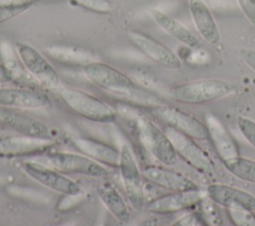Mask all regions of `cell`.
I'll list each match as a JSON object with an SVG mask.
<instances>
[{"instance_id":"cell-1","label":"cell","mask_w":255,"mask_h":226,"mask_svg":"<svg viewBox=\"0 0 255 226\" xmlns=\"http://www.w3.org/2000/svg\"><path fill=\"white\" fill-rule=\"evenodd\" d=\"M236 90L230 82L209 79L197 80L174 86L169 89L168 96L175 102L186 105H198L220 100Z\"/></svg>"},{"instance_id":"cell-2","label":"cell","mask_w":255,"mask_h":226,"mask_svg":"<svg viewBox=\"0 0 255 226\" xmlns=\"http://www.w3.org/2000/svg\"><path fill=\"white\" fill-rule=\"evenodd\" d=\"M63 103L77 114L98 123H113L117 119L114 110L101 99L74 88H60Z\"/></svg>"},{"instance_id":"cell-3","label":"cell","mask_w":255,"mask_h":226,"mask_svg":"<svg viewBox=\"0 0 255 226\" xmlns=\"http://www.w3.org/2000/svg\"><path fill=\"white\" fill-rule=\"evenodd\" d=\"M127 199L130 207L140 211L144 205V192L141 170L128 144L124 143L120 149L119 167Z\"/></svg>"},{"instance_id":"cell-4","label":"cell","mask_w":255,"mask_h":226,"mask_svg":"<svg viewBox=\"0 0 255 226\" xmlns=\"http://www.w3.org/2000/svg\"><path fill=\"white\" fill-rule=\"evenodd\" d=\"M164 132L171 141L177 155L188 165L202 174L213 175L215 173V166L212 159L194 141V138L169 125L165 126Z\"/></svg>"},{"instance_id":"cell-5","label":"cell","mask_w":255,"mask_h":226,"mask_svg":"<svg viewBox=\"0 0 255 226\" xmlns=\"http://www.w3.org/2000/svg\"><path fill=\"white\" fill-rule=\"evenodd\" d=\"M83 73L92 83L106 91L130 94L136 89L135 84L128 75L103 62L93 61L84 65Z\"/></svg>"},{"instance_id":"cell-6","label":"cell","mask_w":255,"mask_h":226,"mask_svg":"<svg viewBox=\"0 0 255 226\" xmlns=\"http://www.w3.org/2000/svg\"><path fill=\"white\" fill-rule=\"evenodd\" d=\"M46 158L61 172L74 173L89 177L101 178L109 174V169L102 163L83 153L69 151H48Z\"/></svg>"},{"instance_id":"cell-7","label":"cell","mask_w":255,"mask_h":226,"mask_svg":"<svg viewBox=\"0 0 255 226\" xmlns=\"http://www.w3.org/2000/svg\"><path fill=\"white\" fill-rule=\"evenodd\" d=\"M137 128L144 147L157 161L167 166L175 164L178 155L164 130L147 118H139Z\"/></svg>"},{"instance_id":"cell-8","label":"cell","mask_w":255,"mask_h":226,"mask_svg":"<svg viewBox=\"0 0 255 226\" xmlns=\"http://www.w3.org/2000/svg\"><path fill=\"white\" fill-rule=\"evenodd\" d=\"M16 51L24 68L40 84L52 90H59L61 88V81L58 73L39 51L25 43H18Z\"/></svg>"},{"instance_id":"cell-9","label":"cell","mask_w":255,"mask_h":226,"mask_svg":"<svg viewBox=\"0 0 255 226\" xmlns=\"http://www.w3.org/2000/svg\"><path fill=\"white\" fill-rule=\"evenodd\" d=\"M22 170L32 179L41 185L67 196H77L82 192L79 183L68 176L48 166L34 161H24L21 163Z\"/></svg>"},{"instance_id":"cell-10","label":"cell","mask_w":255,"mask_h":226,"mask_svg":"<svg viewBox=\"0 0 255 226\" xmlns=\"http://www.w3.org/2000/svg\"><path fill=\"white\" fill-rule=\"evenodd\" d=\"M0 122L21 135L54 140V133L46 122L15 109L0 107Z\"/></svg>"},{"instance_id":"cell-11","label":"cell","mask_w":255,"mask_h":226,"mask_svg":"<svg viewBox=\"0 0 255 226\" xmlns=\"http://www.w3.org/2000/svg\"><path fill=\"white\" fill-rule=\"evenodd\" d=\"M153 113L166 125H169L194 139H208V131L205 123H202L190 113L168 106H159L155 108Z\"/></svg>"},{"instance_id":"cell-12","label":"cell","mask_w":255,"mask_h":226,"mask_svg":"<svg viewBox=\"0 0 255 226\" xmlns=\"http://www.w3.org/2000/svg\"><path fill=\"white\" fill-rule=\"evenodd\" d=\"M128 38L140 53L157 64L173 70L181 67V61L178 56L152 37L138 31H130L128 33Z\"/></svg>"},{"instance_id":"cell-13","label":"cell","mask_w":255,"mask_h":226,"mask_svg":"<svg viewBox=\"0 0 255 226\" xmlns=\"http://www.w3.org/2000/svg\"><path fill=\"white\" fill-rule=\"evenodd\" d=\"M206 196V191L199 188L185 191H172L150 201L147 205V210L156 214L175 213L199 205Z\"/></svg>"},{"instance_id":"cell-14","label":"cell","mask_w":255,"mask_h":226,"mask_svg":"<svg viewBox=\"0 0 255 226\" xmlns=\"http://www.w3.org/2000/svg\"><path fill=\"white\" fill-rule=\"evenodd\" d=\"M51 106L50 98L37 90L28 88L0 87V107L8 109H43Z\"/></svg>"},{"instance_id":"cell-15","label":"cell","mask_w":255,"mask_h":226,"mask_svg":"<svg viewBox=\"0 0 255 226\" xmlns=\"http://www.w3.org/2000/svg\"><path fill=\"white\" fill-rule=\"evenodd\" d=\"M140 170L142 176L149 182L170 192L198 189V186L188 176L161 165L146 164Z\"/></svg>"},{"instance_id":"cell-16","label":"cell","mask_w":255,"mask_h":226,"mask_svg":"<svg viewBox=\"0 0 255 226\" xmlns=\"http://www.w3.org/2000/svg\"><path fill=\"white\" fill-rule=\"evenodd\" d=\"M205 126L208 131V139L222 162L229 161L240 155L234 138L215 114H205Z\"/></svg>"},{"instance_id":"cell-17","label":"cell","mask_w":255,"mask_h":226,"mask_svg":"<svg viewBox=\"0 0 255 226\" xmlns=\"http://www.w3.org/2000/svg\"><path fill=\"white\" fill-rule=\"evenodd\" d=\"M205 191L210 200L225 209L242 208L255 211V196L247 191L222 183L209 184Z\"/></svg>"},{"instance_id":"cell-18","label":"cell","mask_w":255,"mask_h":226,"mask_svg":"<svg viewBox=\"0 0 255 226\" xmlns=\"http://www.w3.org/2000/svg\"><path fill=\"white\" fill-rule=\"evenodd\" d=\"M52 147V140L34 138L21 134L0 139V155L8 157L40 154L50 151Z\"/></svg>"},{"instance_id":"cell-19","label":"cell","mask_w":255,"mask_h":226,"mask_svg":"<svg viewBox=\"0 0 255 226\" xmlns=\"http://www.w3.org/2000/svg\"><path fill=\"white\" fill-rule=\"evenodd\" d=\"M192 22L201 38L209 44H217L220 32L217 23L204 0H188Z\"/></svg>"},{"instance_id":"cell-20","label":"cell","mask_w":255,"mask_h":226,"mask_svg":"<svg viewBox=\"0 0 255 226\" xmlns=\"http://www.w3.org/2000/svg\"><path fill=\"white\" fill-rule=\"evenodd\" d=\"M72 143L81 153L102 163L103 165L119 167L120 150L113 145L86 137H76L72 139Z\"/></svg>"},{"instance_id":"cell-21","label":"cell","mask_w":255,"mask_h":226,"mask_svg":"<svg viewBox=\"0 0 255 226\" xmlns=\"http://www.w3.org/2000/svg\"><path fill=\"white\" fill-rule=\"evenodd\" d=\"M151 15L155 23L173 39L191 49L199 47L198 39L182 23L159 10L152 11Z\"/></svg>"},{"instance_id":"cell-22","label":"cell","mask_w":255,"mask_h":226,"mask_svg":"<svg viewBox=\"0 0 255 226\" xmlns=\"http://www.w3.org/2000/svg\"><path fill=\"white\" fill-rule=\"evenodd\" d=\"M100 198L106 208L122 223H128L130 219V212L122 194L114 186L107 185L100 188Z\"/></svg>"},{"instance_id":"cell-23","label":"cell","mask_w":255,"mask_h":226,"mask_svg":"<svg viewBox=\"0 0 255 226\" xmlns=\"http://www.w3.org/2000/svg\"><path fill=\"white\" fill-rule=\"evenodd\" d=\"M47 54L56 60L67 63L83 64V66L90 62L96 61L90 53L74 48L50 47L47 49Z\"/></svg>"},{"instance_id":"cell-24","label":"cell","mask_w":255,"mask_h":226,"mask_svg":"<svg viewBox=\"0 0 255 226\" xmlns=\"http://www.w3.org/2000/svg\"><path fill=\"white\" fill-rule=\"evenodd\" d=\"M224 167L234 176L244 181L255 183V161L241 157L240 155L234 159L223 162Z\"/></svg>"},{"instance_id":"cell-25","label":"cell","mask_w":255,"mask_h":226,"mask_svg":"<svg viewBox=\"0 0 255 226\" xmlns=\"http://www.w3.org/2000/svg\"><path fill=\"white\" fill-rule=\"evenodd\" d=\"M230 222L235 226H255L254 211L242 208H226Z\"/></svg>"},{"instance_id":"cell-26","label":"cell","mask_w":255,"mask_h":226,"mask_svg":"<svg viewBox=\"0 0 255 226\" xmlns=\"http://www.w3.org/2000/svg\"><path fill=\"white\" fill-rule=\"evenodd\" d=\"M74 4L85 8L89 11H93L100 14L110 13L113 9V5L110 0H70Z\"/></svg>"},{"instance_id":"cell-27","label":"cell","mask_w":255,"mask_h":226,"mask_svg":"<svg viewBox=\"0 0 255 226\" xmlns=\"http://www.w3.org/2000/svg\"><path fill=\"white\" fill-rule=\"evenodd\" d=\"M237 127L243 137L255 149V121L245 116H239L237 118Z\"/></svg>"},{"instance_id":"cell-28","label":"cell","mask_w":255,"mask_h":226,"mask_svg":"<svg viewBox=\"0 0 255 226\" xmlns=\"http://www.w3.org/2000/svg\"><path fill=\"white\" fill-rule=\"evenodd\" d=\"M210 200V199H209ZM203 205V211L201 213L206 225H220L222 224V220L220 217V214L218 213L216 207L214 206V202L210 200V202H207L206 204H203V202H200Z\"/></svg>"},{"instance_id":"cell-29","label":"cell","mask_w":255,"mask_h":226,"mask_svg":"<svg viewBox=\"0 0 255 226\" xmlns=\"http://www.w3.org/2000/svg\"><path fill=\"white\" fill-rule=\"evenodd\" d=\"M172 225L174 226H204L206 225L201 214L196 212L187 213L176 219Z\"/></svg>"},{"instance_id":"cell-30","label":"cell","mask_w":255,"mask_h":226,"mask_svg":"<svg viewBox=\"0 0 255 226\" xmlns=\"http://www.w3.org/2000/svg\"><path fill=\"white\" fill-rule=\"evenodd\" d=\"M245 18L255 25V0H236Z\"/></svg>"},{"instance_id":"cell-31","label":"cell","mask_w":255,"mask_h":226,"mask_svg":"<svg viewBox=\"0 0 255 226\" xmlns=\"http://www.w3.org/2000/svg\"><path fill=\"white\" fill-rule=\"evenodd\" d=\"M29 7H15V8L0 7V24L22 14Z\"/></svg>"},{"instance_id":"cell-32","label":"cell","mask_w":255,"mask_h":226,"mask_svg":"<svg viewBox=\"0 0 255 226\" xmlns=\"http://www.w3.org/2000/svg\"><path fill=\"white\" fill-rule=\"evenodd\" d=\"M239 57L253 72H255V50L241 49L239 51Z\"/></svg>"},{"instance_id":"cell-33","label":"cell","mask_w":255,"mask_h":226,"mask_svg":"<svg viewBox=\"0 0 255 226\" xmlns=\"http://www.w3.org/2000/svg\"><path fill=\"white\" fill-rule=\"evenodd\" d=\"M39 0H0V7H30Z\"/></svg>"},{"instance_id":"cell-34","label":"cell","mask_w":255,"mask_h":226,"mask_svg":"<svg viewBox=\"0 0 255 226\" xmlns=\"http://www.w3.org/2000/svg\"><path fill=\"white\" fill-rule=\"evenodd\" d=\"M12 81H13L12 72L6 65L0 63V85H4Z\"/></svg>"}]
</instances>
